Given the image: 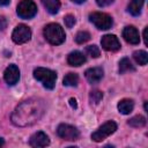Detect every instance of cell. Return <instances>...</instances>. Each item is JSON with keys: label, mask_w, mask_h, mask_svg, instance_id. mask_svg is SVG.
Wrapping results in <instances>:
<instances>
[{"label": "cell", "mask_w": 148, "mask_h": 148, "mask_svg": "<svg viewBox=\"0 0 148 148\" xmlns=\"http://www.w3.org/2000/svg\"><path fill=\"white\" fill-rule=\"evenodd\" d=\"M45 111V104L39 98H29L18 104L12 113V123L18 127H27L38 121Z\"/></svg>", "instance_id": "1"}, {"label": "cell", "mask_w": 148, "mask_h": 148, "mask_svg": "<svg viewBox=\"0 0 148 148\" xmlns=\"http://www.w3.org/2000/svg\"><path fill=\"white\" fill-rule=\"evenodd\" d=\"M45 39L53 45H60L65 42V31L58 23H50L43 30Z\"/></svg>", "instance_id": "2"}, {"label": "cell", "mask_w": 148, "mask_h": 148, "mask_svg": "<svg viewBox=\"0 0 148 148\" xmlns=\"http://www.w3.org/2000/svg\"><path fill=\"white\" fill-rule=\"evenodd\" d=\"M34 77L42 82V84L46 89H53L56 86V80H57V74L56 72L44 68V67H37L34 71Z\"/></svg>", "instance_id": "3"}, {"label": "cell", "mask_w": 148, "mask_h": 148, "mask_svg": "<svg viewBox=\"0 0 148 148\" xmlns=\"http://www.w3.org/2000/svg\"><path fill=\"white\" fill-rule=\"evenodd\" d=\"M89 20L90 22L99 30H108L112 27L113 21L112 17L105 13H101V12H94L89 15Z\"/></svg>", "instance_id": "4"}, {"label": "cell", "mask_w": 148, "mask_h": 148, "mask_svg": "<svg viewBox=\"0 0 148 148\" xmlns=\"http://www.w3.org/2000/svg\"><path fill=\"white\" fill-rule=\"evenodd\" d=\"M16 13L21 18H32L37 13V6L32 0H21L17 5Z\"/></svg>", "instance_id": "5"}, {"label": "cell", "mask_w": 148, "mask_h": 148, "mask_svg": "<svg viewBox=\"0 0 148 148\" xmlns=\"http://www.w3.org/2000/svg\"><path fill=\"white\" fill-rule=\"evenodd\" d=\"M117 130V124L112 120L106 121L105 124H103L96 132H94L91 134V139L96 142H101L102 140L106 139L108 136H110L112 133H114Z\"/></svg>", "instance_id": "6"}, {"label": "cell", "mask_w": 148, "mask_h": 148, "mask_svg": "<svg viewBox=\"0 0 148 148\" xmlns=\"http://www.w3.org/2000/svg\"><path fill=\"white\" fill-rule=\"evenodd\" d=\"M12 38L16 44H23L27 43L30 38H31V30L28 25L25 24H18L13 34H12Z\"/></svg>", "instance_id": "7"}, {"label": "cell", "mask_w": 148, "mask_h": 148, "mask_svg": "<svg viewBox=\"0 0 148 148\" xmlns=\"http://www.w3.org/2000/svg\"><path fill=\"white\" fill-rule=\"evenodd\" d=\"M57 133L61 139L68 140V141L77 140L79 135H80L77 128L72 125H68V124H60L57 128Z\"/></svg>", "instance_id": "8"}, {"label": "cell", "mask_w": 148, "mask_h": 148, "mask_svg": "<svg viewBox=\"0 0 148 148\" xmlns=\"http://www.w3.org/2000/svg\"><path fill=\"white\" fill-rule=\"evenodd\" d=\"M101 44L105 51L110 52H114L120 49V43L114 35H104L101 39Z\"/></svg>", "instance_id": "9"}, {"label": "cell", "mask_w": 148, "mask_h": 148, "mask_svg": "<svg viewBox=\"0 0 148 148\" xmlns=\"http://www.w3.org/2000/svg\"><path fill=\"white\" fill-rule=\"evenodd\" d=\"M3 77H5V81L9 84V86H14L17 83L18 79H20V71H18V67L14 64L9 65L6 69H5V73H3Z\"/></svg>", "instance_id": "10"}, {"label": "cell", "mask_w": 148, "mask_h": 148, "mask_svg": "<svg viewBox=\"0 0 148 148\" xmlns=\"http://www.w3.org/2000/svg\"><path fill=\"white\" fill-rule=\"evenodd\" d=\"M123 37L124 39L130 43V44H133V45H136L140 43V36H139V32L136 30L135 27L133 25H127L125 27V29L123 30Z\"/></svg>", "instance_id": "11"}, {"label": "cell", "mask_w": 148, "mask_h": 148, "mask_svg": "<svg viewBox=\"0 0 148 148\" xmlns=\"http://www.w3.org/2000/svg\"><path fill=\"white\" fill-rule=\"evenodd\" d=\"M29 143L31 147H46L50 145V139L44 132H36L31 135Z\"/></svg>", "instance_id": "12"}, {"label": "cell", "mask_w": 148, "mask_h": 148, "mask_svg": "<svg viewBox=\"0 0 148 148\" xmlns=\"http://www.w3.org/2000/svg\"><path fill=\"white\" fill-rule=\"evenodd\" d=\"M84 75H86V79L88 80L89 83L95 84V83H98L103 79L104 72L101 67H91V68H88L86 71Z\"/></svg>", "instance_id": "13"}, {"label": "cell", "mask_w": 148, "mask_h": 148, "mask_svg": "<svg viewBox=\"0 0 148 148\" xmlns=\"http://www.w3.org/2000/svg\"><path fill=\"white\" fill-rule=\"evenodd\" d=\"M67 62L71 65V66H81L86 62V56L80 52V51H74V52H71L67 57Z\"/></svg>", "instance_id": "14"}, {"label": "cell", "mask_w": 148, "mask_h": 148, "mask_svg": "<svg viewBox=\"0 0 148 148\" xmlns=\"http://www.w3.org/2000/svg\"><path fill=\"white\" fill-rule=\"evenodd\" d=\"M134 108V102L130 98H124L118 103V110L123 114H128L133 111Z\"/></svg>", "instance_id": "15"}, {"label": "cell", "mask_w": 148, "mask_h": 148, "mask_svg": "<svg viewBox=\"0 0 148 148\" xmlns=\"http://www.w3.org/2000/svg\"><path fill=\"white\" fill-rule=\"evenodd\" d=\"M143 3H145V0H131V2L128 3L127 10L133 16H138L141 13V9H142Z\"/></svg>", "instance_id": "16"}, {"label": "cell", "mask_w": 148, "mask_h": 148, "mask_svg": "<svg viewBox=\"0 0 148 148\" xmlns=\"http://www.w3.org/2000/svg\"><path fill=\"white\" fill-rule=\"evenodd\" d=\"M43 6L50 14H56L58 13L60 8V1L59 0H42Z\"/></svg>", "instance_id": "17"}, {"label": "cell", "mask_w": 148, "mask_h": 148, "mask_svg": "<svg viewBox=\"0 0 148 148\" xmlns=\"http://www.w3.org/2000/svg\"><path fill=\"white\" fill-rule=\"evenodd\" d=\"M134 71H135V67L132 65V62L128 58H123L119 61V73L120 74H124L126 72H134Z\"/></svg>", "instance_id": "18"}, {"label": "cell", "mask_w": 148, "mask_h": 148, "mask_svg": "<svg viewBox=\"0 0 148 148\" xmlns=\"http://www.w3.org/2000/svg\"><path fill=\"white\" fill-rule=\"evenodd\" d=\"M133 58H134V60H135L139 65H141V66L147 65V61H148V54H147L146 51H143V50L135 51V52L133 53Z\"/></svg>", "instance_id": "19"}, {"label": "cell", "mask_w": 148, "mask_h": 148, "mask_svg": "<svg viewBox=\"0 0 148 148\" xmlns=\"http://www.w3.org/2000/svg\"><path fill=\"white\" fill-rule=\"evenodd\" d=\"M64 86H67V87H75L77 86V82H79V76L76 73H68L65 77H64Z\"/></svg>", "instance_id": "20"}, {"label": "cell", "mask_w": 148, "mask_h": 148, "mask_svg": "<svg viewBox=\"0 0 148 148\" xmlns=\"http://www.w3.org/2000/svg\"><path fill=\"white\" fill-rule=\"evenodd\" d=\"M127 124L130 126H132V127H143L146 125V118L143 116H141V114H138V116L132 117L127 121Z\"/></svg>", "instance_id": "21"}, {"label": "cell", "mask_w": 148, "mask_h": 148, "mask_svg": "<svg viewBox=\"0 0 148 148\" xmlns=\"http://www.w3.org/2000/svg\"><path fill=\"white\" fill-rule=\"evenodd\" d=\"M103 98V92L99 90H92L89 94V101L91 104H98Z\"/></svg>", "instance_id": "22"}, {"label": "cell", "mask_w": 148, "mask_h": 148, "mask_svg": "<svg viewBox=\"0 0 148 148\" xmlns=\"http://www.w3.org/2000/svg\"><path fill=\"white\" fill-rule=\"evenodd\" d=\"M90 39V34L88 31H79L75 36V42L77 44H83Z\"/></svg>", "instance_id": "23"}, {"label": "cell", "mask_w": 148, "mask_h": 148, "mask_svg": "<svg viewBox=\"0 0 148 148\" xmlns=\"http://www.w3.org/2000/svg\"><path fill=\"white\" fill-rule=\"evenodd\" d=\"M86 52L88 56H90L91 58H98L101 52H99V49L96 46V45H89L86 47Z\"/></svg>", "instance_id": "24"}, {"label": "cell", "mask_w": 148, "mask_h": 148, "mask_svg": "<svg viewBox=\"0 0 148 148\" xmlns=\"http://www.w3.org/2000/svg\"><path fill=\"white\" fill-rule=\"evenodd\" d=\"M64 21H65V25H66L67 28H72V27H74V24H75V22H76L75 17H74L73 15H71V14L66 15L65 18H64Z\"/></svg>", "instance_id": "25"}, {"label": "cell", "mask_w": 148, "mask_h": 148, "mask_svg": "<svg viewBox=\"0 0 148 148\" xmlns=\"http://www.w3.org/2000/svg\"><path fill=\"white\" fill-rule=\"evenodd\" d=\"M114 0H96V3L99 6V7H106V6H110Z\"/></svg>", "instance_id": "26"}, {"label": "cell", "mask_w": 148, "mask_h": 148, "mask_svg": "<svg viewBox=\"0 0 148 148\" xmlns=\"http://www.w3.org/2000/svg\"><path fill=\"white\" fill-rule=\"evenodd\" d=\"M6 25H7V21H6V18H5L2 15H0V30L5 29Z\"/></svg>", "instance_id": "27"}, {"label": "cell", "mask_w": 148, "mask_h": 148, "mask_svg": "<svg viewBox=\"0 0 148 148\" xmlns=\"http://www.w3.org/2000/svg\"><path fill=\"white\" fill-rule=\"evenodd\" d=\"M69 104H71V106L74 108V109L77 108V104H76V99H75V98H69Z\"/></svg>", "instance_id": "28"}, {"label": "cell", "mask_w": 148, "mask_h": 148, "mask_svg": "<svg viewBox=\"0 0 148 148\" xmlns=\"http://www.w3.org/2000/svg\"><path fill=\"white\" fill-rule=\"evenodd\" d=\"M147 31H148V27H146L145 30H143V39H145V44L146 45L148 44V40H147Z\"/></svg>", "instance_id": "29"}, {"label": "cell", "mask_w": 148, "mask_h": 148, "mask_svg": "<svg viewBox=\"0 0 148 148\" xmlns=\"http://www.w3.org/2000/svg\"><path fill=\"white\" fill-rule=\"evenodd\" d=\"M10 2V0H0V5L1 6H7Z\"/></svg>", "instance_id": "30"}, {"label": "cell", "mask_w": 148, "mask_h": 148, "mask_svg": "<svg viewBox=\"0 0 148 148\" xmlns=\"http://www.w3.org/2000/svg\"><path fill=\"white\" fill-rule=\"evenodd\" d=\"M73 2H75V3H82V2H84L86 0H72Z\"/></svg>", "instance_id": "31"}, {"label": "cell", "mask_w": 148, "mask_h": 148, "mask_svg": "<svg viewBox=\"0 0 148 148\" xmlns=\"http://www.w3.org/2000/svg\"><path fill=\"white\" fill-rule=\"evenodd\" d=\"M3 143H5V141H3V139H2V138H0V146H2Z\"/></svg>", "instance_id": "32"}]
</instances>
